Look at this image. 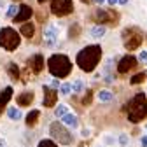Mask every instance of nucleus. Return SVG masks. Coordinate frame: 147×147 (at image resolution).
I'll return each instance as SVG.
<instances>
[{"instance_id": "f03ea898", "label": "nucleus", "mask_w": 147, "mask_h": 147, "mask_svg": "<svg viewBox=\"0 0 147 147\" xmlns=\"http://www.w3.org/2000/svg\"><path fill=\"white\" fill-rule=\"evenodd\" d=\"M128 119L131 123H140L147 116V98L144 93H137L126 105Z\"/></svg>"}, {"instance_id": "9b49d317", "label": "nucleus", "mask_w": 147, "mask_h": 147, "mask_svg": "<svg viewBox=\"0 0 147 147\" xmlns=\"http://www.w3.org/2000/svg\"><path fill=\"white\" fill-rule=\"evenodd\" d=\"M56 102H58V91L51 86H44V107H54Z\"/></svg>"}, {"instance_id": "423d86ee", "label": "nucleus", "mask_w": 147, "mask_h": 147, "mask_svg": "<svg viewBox=\"0 0 147 147\" xmlns=\"http://www.w3.org/2000/svg\"><path fill=\"white\" fill-rule=\"evenodd\" d=\"M49 133H51V137L56 140L58 144H61V145H70L72 144V133L65 128V124L63 123H53L51 126H49Z\"/></svg>"}, {"instance_id": "393cba45", "label": "nucleus", "mask_w": 147, "mask_h": 147, "mask_svg": "<svg viewBox=\"0 0 147 147\" xmlns=\"http://www.w3.org/2000/svg\"><path fill=\"white\" fill-rule=\"evenodd\" d=\"M54 114H56V117H58V119H61L65 114H68V107H67V105H63V103H60V105L56 107V110H54Z\"/></svg>"}, {"instance_id": "6ab92c4d", "label": "nucleus", "mask_w": 147, "mask_h": 147, "mask_svg": "<svg viewBox=\"0 0 147 147\" xmlns=\"http://www.w3.org/2000/svg\"><path fill=\"white\" fill-rule=\"evenodd\" d=\"M39 117H40V112H39V110H32V112L26 116V126H35L37 121H39Z\"/></svg>"}, {"instance_id": "ea45409f", "label": "nucleus", "mask_w": 147, "mask_h": 147, "mask_svg": "<svg viewBox=\"0 0 147 147\" xmlns=\"http://www.w3.org/2000/svg\"><path fill=\"white\" fill-rule=\"evenodd\" d=\"M81 2H91V0H81Z\"/></svg>"}, {"instance_id": "5701e85b", "label": "nucleus", "mask_w": 147, "mask_h": 147, "mask_svg": "<svg viewBox=\"0 0 147 147\" xmlns=\"http://www.w3.org/2000/svg\"><path fill=\"white\" fill-rule=\"evenodd\" d=\"M70 86H72V93H82V91H84V82H82L81 79L74 81Z\"/></svg>"}, {"instance_id": "7ed1b4c3", "label": "nucleus", "mask_w": 147, "mask_h": 147, "mask_svg": "<svg viewBox=\"0 0 147 147\" xmlns=\"http://www.w3.org/2000/svg\"><path fill=\"white\" fill-rule=\"evenodd\" d=\"M47 68L53 74L54 77H67L70 70H72V63L70 60L65 56V54H53V56L47 60Z\"/></svg>"}, {"instance_id": "0eeeda50", "label": "nucleus", "mask_w": 147, "mask_h": 147, "mask_svg": "<svg viewBox=\"0 0 147 147\" xmlns=\"http://www.w3.org/2000/svg\"><path fill=\"white\" fill-rule=\"evenodd\" d=\"M51 11L56 16H67L74 11L72 0H51Z\"/></svg>"}, {"instance_id": "cd10ccee", "label": "nucleus", "mask_w": 147, "mask_h": 147, "mask_svg": "<svg viewBox=\"0 0 147 147\" xmlns=\"http://www.w3.org/2000/svg\"><path fill=\"white\" fill-rule=\"evenodd\" d=\"M37 147H56V144H54L53 140H40Z\"/></svg>"}, {"instance_id": "72a5a7b5", "label": "nucleus", "mask_w": 147, "mask_h": 147, "mask_svg": "<svg viewBox=\"0 0 147 147\" xmlns=\"http://www.w3.org/2000/svg\"><path fill=\"white\" fill-rule=\"evenodd\" d=\"M107 2H109L110 5H116V4H119V0H107Z\"/></svg>"}, {"instance_id": "dca6fc26", "label": "nucleus", "mask_w": 147, "mask_h": 147, "mask_svg": "<svg viewBox=\"0 0 147 147\" xmlns=\"http://www.w3.org/2000/svg\"><path fill=\"white\" fill-rule=\"evenodd\" d=\"M61 121H63L65 126L72 128V130H76V128L79 126V119H77V116H74V114H65V116L61 117Z\"/></svg>"}, {"instance_id": "4468645a", "label": "nucleus", "mask_w": 147, "mask_h": 147, "mask_svg": "<svg viewBox=\"0 0 147 147\" xmlns=\"http://www.w3.org/2000/svg\"><path fill=\"white\" fill-rule=\"evenodd\" d=\"M32 102H33V93H32V91H25V93L16 96V103L20 107H28Z\"/></svg>"}, {"instance_id": "473e14b6", "label": "nucleus", "mask_w": 147, "mask_h": 147, "mask_svg": "<svg viewBox=\"0 0 147 147\" xmlns=\"http://www.w3.org/2000/svg\"><path fill=\"white\" fill-rule=\"evenodd\" d=\"M140 142H142V147H147V137H142Z\"/></svg>"}, {"instance_id": "4c0bfd02", "label": "nucleus", "mask_w": 147, "mask_h": 147, "mask_svg": "<svg viewBox=\"0 0 147 147\" xmlns=\"http://www.w3.org/2000/svg\"><path fill=\"white\" fill-rule=\"evenodd\" d=\"M0 147H5V140H4V138L0 140Z\"/></svg>"}, {"instance_id": "f257e3e1", "label": "nucleus", "mask_w": 147, "mask_h": 147, "mask_svg": "<svg viewBox=\"0 0 147 147\" xmlns=\"http://www.w3.org/2000/svg\"><path fill=\"white\" fill-rule=\"evenodd\" d=\"M100 58H102V47L95 44V46H86L84 49H81L79 54H77V58H76V61H77L81 70L93 72L96 68Z\"/></svg>"}, {"instance_id": "6e6552de", "label": "nucleus", "mask_w": 147, "mask_h": 147, "mask_svg": "<svg viewBox=\"0 0 147 147\" xmlns=\"http://www.w3.org/2000/svg\"><path fill=\"white\" fill-rule=\"evenodd\" d=\"M95 20L100 23V25H114V23H117V14L114 12V11H103V9H98L96 11V14H95Z\"/></svg>"}, {"instance_id": "9d476101", "label": "nucleus", "mask_w": 147, "mask_h": 147, "mask_svg": "<svg viewBox=\"0 0 147 147\" xmlns=\"http://www.w3.org/2000/svg\"><path fill=\"white\" fill-rule=\"evenodd\" d=\"M44 42H46L47 47L56 46V42H58V28L56 26H53V25L46 26V30H44Z\"/></svg>"}, {"instance_id": "7c9ffc66", "label": "nucleus", "mask_w": 147, "mask_h": 147, "mask_svg": "<svg viewBox=\"0 0 147 147\" xmlns=\"http://www.w3.org/2000/svg\"><path fill=\"white\" fill-rule=\"evenodd\" d=\"M138 61H140V63H144V65L147 63V53H145V51H142V53L138 54Z\"/></svg>"}, {"instance_id": "bb28decb", "label": "nucleus", "mask_w": 147, "mask_h": 147, "mask_svg": "<svg viewBox=\"0 0 147 147\" xmlns=\"http://www.w3.org/2000/svg\"><path fill=\"white\" fill-rule=\"evenodd\" d=\"M70 91H72V86H70L68 82H65V84L60 86V93H61V95H68Z\"/></svg>"}, {"instance_id": "c9c22d12", "label": "nucleus", "mask_w": 147, "mask_h": 147, "mask_svg": "<svg viewBox=\"0 0 147 147\" xmlns=\"http://www.w3.org/2000/svg\"><path fill=\"white\" fill-rule=\"evenodd\" d=\"M128 2H130V0H119V4H121V5H126Z\"/></svg>"}, {"instance_id": "f8f14e48", "label": "nucleus", "mask_w": 147, "mask_h": 147, "mask_svg": "<svg viewBox=\"0 0 147 147\" xmlns=\"http://www.w3.org/2000/svg\"><path fill=\"white\" fill-rule=\"evenodd\" d=\"M33 14V11H32V7L30 5H20V11H18V14L14 16V21L16 23H25V21H28L30 20V16Z\"/></svg>"}, {"instance_id": "ddd939ff", "label": "nucleus", "mask_w": 147, "mask_h": 147, "mask_svg": "<svg viewBox=\"0 0 147 147\" xmlns=\"http://www.w3.org/2000/svg\"><path fill=\"white\" fill-rule=\"evenodd\" d=\"M11 98H12V88L7 86V88L2 89V93H0V116H2V110L7 107V103H9Z\"/></svg>"}, {"instance_id": "a878e982", "label": "nucleus", "mask_w": 147, "mask_h": 147, "mask_svg": "<svg viewBox=\"0 0 147 147\" xmlns=\"http://www.w3.org/2000/svg\"><path fill=\"white\" fill-rule=\"evenodd\" d=\"M91 100H93V91H91V89H86V95H84V98H82V103H84V105H89Z\"/></svg>"}, {"instance_id": "1a4fd4ad", "label": "nucleus", "mask_w": 147, "mask_h": 147, "mask_svg": "<svg viewBox=\"0 0 147 147\" xmlns=\"http://www.w3.org/2000/svg\"><path fill=\"white\" fill-rule=\"evenodd\" d=\"M137 67V58L131 56V54H128V56L121 58L119 63H117V72L119 74H126V72H130Z\"/></svg>"}, {"instance_id": "20e7f679", "label": "nucleus", "mask_w": 147, "mask_h": 147, "mask_svg": "<svg viewBox=\"0 0 147 147\" xmlns=\"http://www.w3.org/2000/svg\"><path fill=\"white\" fill-rule=\"evenodd\" d=\"M142 39H144L142 30L137 28V26H128V28L123 30V44L128 51L137 49L142 44Z\"/></svg>"}, {"instance_id": "aec40b11", "label": "nucleus", "mask_w": 147, "mask_h": 147, "mask_svg": "<svg viewBox=\"0 0 147 147\" xmlns=\"http://www.w3.org/2000/svg\"><path fill=\"white\" fill-rule=\"evenodd\" d=\"M96 98H98L100 102H112V100H114V95L110 93V91H107V89H102V91H98Z\"/></svg>"}, {"instance_id": "c85d7f7f", "label": "nucleus", "mask_w": 147, "mask_h": 147, "mask_svg": "<svg viewBox=\"0 0 147 147\" xmlns=\"http://www.w3.org/2000/svg\"><path fill=\"white\" fill-rule=\"evenodd\" d=\"M18 11H20V7H18V5H9V11H7V16H9V18H14V16L18 14Z\"/></svg>"}, {"instance_id": "412c9836", "label": "nucleus", "mask_w": 147, "mask_h": 147, "mask_svg": "<svg viewBox=\"0 0 147 147\" xmlns=\"http://www.w3.org/2000/svg\"><path fill=\"white\" fill-rule=\"evenodd\" d=\"M105 26H102V25H96V26H93V28H91V37H95V39H100V37H103L105 35Z\"/></svg>"}, {"instance_id": "39448f33", "label": "nucleus", "mask_w": 147, "mask_h": 147, "mask_svg": "<svg viewBox=\"0 0 147 147\" xmlns=\"http://www.w3.org/2000/svg\"><path fill=\"white\" fill-rule=\"evenodd\" d=\"M20 42H21L20 33L14 28H2L0 30V47H4L5 51H16Z\"/></svg>"}, {"instance_id": "58836bf2", "label": "nucleus", "mask_w": 147, "mask_h": 147, "mask_svg": "<svg viewBox=\"0 0 147 147\" xmlns=\"http://www.w3.org/2000/svg\"><path fill=\"white\" fill-rule=\"evenodd\" d=\"M37 2H40V4H42V2H46V0H37Z\"/></svg>"}, {"instance_id": "e433bc0d", "label": "nucleus", "mask_w": 147, "mask_h": 147, "mask_svg": "<svg viewBox=\"0 0 147 147\" xmlns=\"http://www.w3.org/2000/svg\"><path fill=\"white\" fill-rule=\"evenodd\" d=\"M93 2H96V4H98V5H102V4H103V2H105V0H93Z\"/></svg>"}, {"instance_id": "f3484780", "label": "nucleus", "mask_w": 147, "mask_h": 147, "mask_svg": "<svg viewBox=\"0 0 147 147\" xmlns=\"http://www.w3.org/2000/svg\"><path fill=\"white\" fill-rule=\"evenodd\" d=\"M7 74H9V77H11L12 81H18V79H20V68H18V65L12 63V61L7 65Z\"/></svg>"}, {"instance_id": "c756f323", "label": "nucleus", "mask_w": 147, "mask_h": 147, "mask_svg": "<svg viewBox=\"0 0 147 147\" xmlns=\"http://www.w3.org/2000/svg\"><path fill=\"white\" fill-rule=\"evenodd\" d=\"M70 37H72V39H77V35H79V26L77 25H74V28H70Z\"/></svg>"}, {"instance_id": "b1692460", "label": "nucleus", "mask_w": 147, "mask_h": 147, "mask_svg": "<svg viewBox=\"0 0 147 147\" xmlns=\"http://www.w3.org/2000/svg\"><path fill=\"white\" fill-rule=\"evenodd\" d=\"M145 77H147V72H138V74H135V76L131 77V84H140V82H144L145 81Z\"/></svg>"}, {"instance_id": "4be33fe9", "label": "nucleus", "mask_w": 147, "mask_h": 147, "mask_svg": "<svg viewBox=\"0 0 147 147\" xmlns=\"http://www.w3.org/2000/svg\"><path fill=\"white\" fill-rule=\"evenodd\" d=\"M7 116H9V119H12V121H18V119H21V110L20 109H16V107H11V109H7Z\"/></svg>"}, {"instance_id": "2eb2a0df", "label": "nucleus", "mask_w": 147, "mask_h": 147, "mask_svg": "<svg viewBox=\"0 0 147 147\" xmlns=\"http://www.w3.org/2000/svg\"><path fill=\"white\" fill-rule=\"evenodd\" d=\"M30 67L35 74H40L42 68H44V56L42 54H35V56L30 60Z\"/></svg>"}, {"instance_id": "f704fd0d", "label": "nucleus", "mask_w": 147, "mask_h": 147, "mask_svg": "<svg viewBox=\"0 0 147 147\" xmlns=\"http://www.w3.org/2000/svg\"><path fill=\"white\" fill-rule=\"evenodd\" d=\"M51 88L56 89V88H58V81H53V82H51Z\"/></svg>"}, {"instance_id": "2f4dec72", "label": "nucleus", "mask_w": 147, "mask_h": 147, "mask_svg": "<svg viewBox=\"0 0 147 147\" xmlns=\"http://www.w3.org/2000/svg\"><path fill=\"white\" fill-rule=\"evenodd\" d=\"M119 144H121V145H126V144H128V137H126V135H121V137H119Z\"/></svg>"}, {"instance_id": "a211bd4d", "label": "nucleus", "mask_w": 147, "mask_h": 147, "mask_svg": "<svg viewBox=\"0 0 147 147\" xmlns=\"http://www.w3.org/2000/svg\"><path fill=\"white\" fill-rule=\"evenodd\" d=\"M33 33H35V26L32 25V23H28V21H25L23 25H21V35H25V37H33Z\"/></svg>"}]
</instances>
